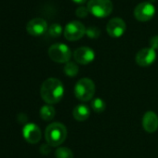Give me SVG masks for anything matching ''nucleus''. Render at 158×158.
<instances>
[{"mask_svg":"<svg viewBox=\"0 0 158 158\" xmlns=\"http://www.w3.org/2000/svg\"><path fill=\"white\" fill-rule=\"evenodd\" d=\"M149 43H150V48L153 49H158V35H153L152 37H151Z\"/></svg>","mask_w":158,"mask_h":158,"instance_id":"nucleus-22","label":"nucleus"},{"mask_svg":"<svg viewBox=\"0 0 158 158\" xmlns=\"http://www.w3.org/2000/svg\"><path fill=\"white\" fill-rule=\"evenodd\" d=\"M55 108L50 104H46L40 109V117L44 121H50L55 117Z\"/></svg>","mask_w":158,"mask_h":158,"instance_id":"nucleus-15","label":"nucleus"},{"mask_svg":"<svg viewBox=\"0 0 158 158\" xmlns=\"http://www.w3.org/2000/svg\"><path fill=\"white\" fill-rule=\"evenodd\" d=\"M127 29V24L122 18H112L106 25V30L112 37H120L124 35Z\"/></svg>","mask_w":158,"mask_h":158,"instance_id":"nucleus-9","label":"nucleus"},{"mask_svg":"<svg viewBox=\"0 0 158 158\" xmlns=\"http://www.w3.org/2000/svg\"><path fill=\"white\" fill-rule=\"evenodd\" d=\"M87 7L89 11L97 17H106L114 9L112 0H89Z\"/></svg>","mask_w":158,"mask_h":158,"instance_id":"nucleus-5","label":"nucleus"},{"mask_svg":"<svg viewBox=\"0 0 158 158\" xmlns=\"http://www.w3.org/2000/svg\"><path fill=\"white\" fill-rule=\"evenodd\" d=\"M23 134L25 140L31 144H36L41 139V130L39 127L34 123L26 124L23 129Z\"/></svg>","mask_w":158,"mask_h":158,"instance_id":"nucleus-11","label":"nucleus"},{"mask_svg":"<svg viewBox=\"0 0 158 158\" xmlns=\"http://www.w3.org/2000/svg\"><path fill=\"white\" fill-rule=\"evenodd\" d=\"M89 9L88 7H85V6H79L77 7V9L75 10V14L80 17V18H83V17H86L88 14H89Z\"/></svg>","mask_w":158,"mask_h":158,"instance_id":"nucleus-21","label":"nucleus"},{"mask_svg":"<svg viewBox=\"0 0 158 158\" xmlns=\"http://www.w3.org/2000/svg\"><path fill=\"white\" fill-rule=\"evenodd\" d=\"M63 72L67 76L74 77L77 75V73L79 72V67L77 66V64L75 62L68 61L67 63H65V66L63 68Z\"/></svg>","mask_w":158,"mask_h":158,"instance_id":"nucleus-16","label":"nucleus"},{"mask_svg":"<svg viewBox=\"0 0 158 158\" xmlns=\"http://www.w3.org/2000/svg\"><path fill=\"white\" fill-rule=\"evenodd\" d=\"M95 84L90 78H81L74 86V95L81 102H89L95 94Z\"/></svg>","mask_w":158,"mask_h":158,"instance_id":"nucleus-3","label":"nucleus"},{"mask_svg":"<svg viewBox=\"0 0 158 158\" xmlns=\"http://www.w3.org/2000/svg\"><path fill=\"white\" fill-rule=\"evenodd\" d=\"M85 25L79 21H71L69 22L64 28V36L69 41L79 40L86 34Z\"/></svg>","mask_w":158,"mask_h":158,"instance_id":"nucleus-6","label":"nucleus"},{"mask_svg":"<svg viewBox=\"0 0 158 158\" xmlns=\"http://www.w3.org/2000/svg\"><path fill=\"white\" fill-rule=\"evenodd\" d=\"M155 13V7L152 2L143 1L139 3L134 9V16L141 22L149 21Z\"/></svg>","mask_w":158,"mask_h":158,"instance_id":"nucleus-7","label":"nucleus"},{"mask_svg":"<svg viewBox=\"0 0 158 158\" xmlns=\"http://www.w3.org/2000/svg\"><path fill=\"white\" fill-rule=\"evenodd\" d=\"M49 58L58 63H67L72 57V51L70 48L63 43H56L48 48Z\"/></svg>","mask_w":158,"mask_h":158,"instance_id":"nucleus-4","label":"nucleus"},{"mask_svg":"<svg viewBox=\"0 0 158 158\" xmlns=\"http://www.w3.org/2000/svg\"><path fill=\"white\" fill-rule=\"evenodd\" d=\"M62 33V27L59 23H52L48 27V34L53 37H58Z\"/></svg>","mask_w":158,"mask_h":158,"instance_id":"nucleus-19","label":"nucleus"},{"mask_svg":"<svg viewBox=\"0 0 158 158\" xmlns=\"http://www.w3.org/2000/svg\"><path fill=\"white\" fill-rule=\"evenodd\" d=\"M56 158H73V153L70 148L60 147L55 152Z\"/></svg>","mask_w":158,"mask_h":158,"instance_id":"nucleus-18","label":"nucleus"},{"mask_svg":"<svg viewBox=\"0 0 158 158\" xmlns=\"http://www.w3.org/2000/svg\"><path fill=\"white\" fill-rule=\"evenodd\" d=\"M142 127L148 133H153L158 129V116L152 111H148L142 117Z\"/></svg>","mask_w":158,"mask_h":158,"instance_id":"nucleus-13","label":"nucleus"},{"mask_svg":"<svg viewBox=\"0 0 158 158\" xmlns=\"http://www.w3.org/2000/svg\"><path fill=\"white\" fill-rule=\"evenodd\" d=\"M151 1H154V0H151Z\"/></svg>","mask_w":158,"mask_h":158,"instance_id":"nucleus-25","label":"nucleus"},{"mask_svg":"<svg viewBox=\"0 0 158 158\" xmlns=\"http://www.w3.org/2000/svg\"><path fill=\"white\" fill-rule=\"evenodd\" d=\"M90 115L89 107L86 104H78L73 110V116L78 122L86 121Z\"/></svg>","mask_w":158,"mask_h":158,"instance_id":"nucleus-14","label":"nucleus"},{"mask_svg":"<svg viewBox=\"0 0 158 158\" xmlns=\"http://www.w3.org/2000/svg\"><path fill=\"white\" fill-rule=\"evenodd\" d=\"M91 108L92 110L97 113V114H101L102 113L105 108H106V103L105 102L101 99V98H95L91 101Z\"/></svg>","mask_w":158,"mask_h":158,"instance_id":"nucleus-17","label":"nucleus"},{"mask_svg":"<svg viewBox=\"0 0 158 158\" xmlns=\"http://www.w3.org/2000/svg\"><path fill=\"white\" fill-rule=\"evenodd\" d=\"M156 59V52L155 49L152 48H144L139 50L136 55L135 60L136 62L142 67H147L154 62Z\"/></svg>","mask_w":158,"mask_h":158,"instance_id":"nucleus-10","label":"nucleus"},{"mask_svg":"<svg viewBox=\"0 0 158 158\" xmlns=\"http://www.w3.org/2000/svg\"><path fill=\"white\" fill-rule=\"evenodd\" d=\"M86 35H87L89 38H97V37H99L100 35H101V29L98 28L97 26H94V25L89 26V27L86 29Z\"/></svg>","mask_w":158,"mask_h":158,"instance_id":"nucleus-20","label":"nucleus"},{"mask_svg":"<svg viewBox=\"0 0 158 158\" xmlns=\"http://www.w3.org/2000/svg\"><path fill=\"white\" fill-rule=\"evenodd\" d=\"M64 87L57 78H48L45 80L40 89L42 100L48 104L58 103L63 97Z\"/></svg>","mask_w":158,"mask_h":158,"instance_id":"nucleus-1","label":"nucleus"},{"mask_svg":"<svg viewBox=\"0 0 158 158\" xmlns=\"http://www.w3.org/2000/svg\"><path fill=\"white\" fill-rule=\"evenodd\" d=\"M26 30L31 35L39 36L48 30V23L42 18H35L27 23Z\"/></svg>","mask_w":158,"mask_h":158,"instance_id":"nucleus-12","label":"nucleus"},{"mask_svg":"<svg viewBox=\"0 0 158 158\" xmlns=\"http://www.w3.org/2000/svg\"><path fill=\"white\" fill-rule=\"evenodd\" d=\"M67 138L66 127L59 122H54L48 125L45 130V139L48 144L51 147H58Z\"/></svg>","mask_w":158,"mask_h":158,"instance_id":"nucleus-2","label":"nucleus"},{"mask_svg":"<svg viewBox=\"0 0 158 158\" xmlns=\"http://www.w3.org/2000/svg\"><path fill=\"white\" fill-rule=\"evenodd\" d=\"M73 1L75 2V3H77V4H82V3L86 2L87 0H73Z\"/></svg>","mask_w":158,"mask_h":158,"instance_id":"nucleus-24","label":"nucleus"},{"mask_svg":"<svg viewBox=\"0 0 158 158\" xmlns=\"http://www.w3.org/2000/svg\"><path fill=\"white\" fill-rule=\"evenodd\" d=\"M73 59L79 64H89L95 59V52L89 47H80L73 51Z\"/></svg>","mask_w":158,"mask_h":158,"instance_id":"nucleus-8","label":"nucleus"},{"mask_svg":"<svg viewBox=\"0 0 158 158\" xmlns=\"http://www.w3.org/2000/svg\"><path fill=\"white\" fill-rule=\"evenodd\" d=\"M40 152H41L43 154H48V153L50 152V150H49V147H48V145L43 144V145L40 147Z\"/></svg>","mask_w":158,"mask_h":158,"instance_id":"nucleus-23","label":"nucleus"}]
</instances>
